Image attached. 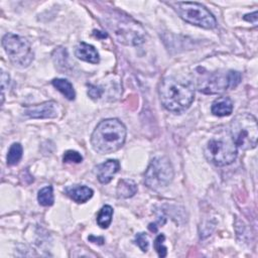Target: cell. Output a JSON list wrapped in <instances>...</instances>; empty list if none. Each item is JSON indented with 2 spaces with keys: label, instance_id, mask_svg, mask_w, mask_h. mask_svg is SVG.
<instances>
[{
  "label": "cell",
  "instance_id": "6",
  "mask_svg": "<svg viewBox=\"0 0 258 258\" xmlns=\"http://www.w3.org/2000/svg\"><path fill=\"white\" fill-rule=\"evenodd\" d=\"M172 5L180 18L185 22L206 29H212L217 26L215 16L198 2H176Z\"/></svg>",
  "mask_w": 258,
  "mask_h": 258
},
{
  "label": "cell",
  "instance_id": "1",
  "mask_svg": "<svg viewBox=\"0 0 258 258\" xmlns=\"http://www.w3.org/2000/svg\"><path fill=\"white\" fill-rule=\"evenodd\" d=\"M158 95L165 109L174 113H181L191 105L195 99V90L188 82L166 77L159 84Z\"/></svg>",
  "mask_w": 258,
  "mask_h": 258
},
{
  "label": "cell",
  "instance_id": "17",
  "mask_svg": "<svg viewBox=\"0 0 258 258\" xmlns=\"http://www.w3.org/2000/svg\"><path fill=\"white\" fill-rule=\"evenodd\" d=\"M112 217H113V208L109 205H105L101 208L97 215V224L103 228L106 229L110 226L112 222Z\"/></svg>",
  "mask_w": 258,
  "mask_h": 258
},
{
  "label": "cell",
  "instance_id": "7",
  "mask_svg": "<svg viewBox=\"0 0 258 258\" xmlns=\"http://www.w3.org/2000/svg\"><path fill=\"white\" fill-rule=\"evenodd\" d=\"M174 172L169 159L165 156L154 157L144 173V182L151 189H160L167 186Z\"/></svg>",
  "mask_w": 258,
  "mask_h": 258
},
{
  "label": "cell",
  "instance_id": "2",
  "mask_svg": "<svg viewBox=\"0 0 258 258\" xmlns=\"http://www.w3.org/2000/svg\"><path fill=\"white\" fill-rule=\"evenodd\" d=\"M126 140V127L118 119L101 121L91 136V143L95 151L108 154L120 149Z\"/></svg>",
  "mask_w": 258,
  "mask_h": 258
},
{
  "label": "cell",
  "instance_id": "20",
  "mask_svg": "<svg viewBox=\"0 0 258 258\" xmlns=\"http://www.w3.org/2000/svg\"><path fill=\"white\" fill-rule=\"evenodd\" d=\"M165 236L163 234H159L154 240V249L156 250L159 257H165L167 254V249L164 246Z\"/></svg>",
  "mask_w": 258,
  "mask_h": 258
},
{
  "label": "cell",
  "instance_id": "11",
  "mask_svg": "<svg viewBox=\"0 0 258 258\" xmlns=\"http://www.w3.org/2000/svg\"><path fill=\"white\" fill-rule=\"evenodd\" d=\"M120 163L116 159H109L97 166V177L101 183H108L118 172Z\"/></svg>",
  "mask_w": 258,
  "mask_h": 258
},
{
  "label": "cell",
  "instance_id": "21",
  "mask_svg": "<svg viewBox=\"0 0 258 258\" xmlns=\"http://www.w3.org/2000/svg\"><path fill=\"white\" fill-rule=\"evenodd\" d=\"M63 162H74V163H80L83 160V156L75 150H68L64 152L62 156Z\"/></svg>",
  "mask_w": 258,
  "mask_h": 258
},
{
  "label": "cell",
  "instance_id": "8",
  "mask_svg": "<svg viewBox=\"0 0 258 258\" xmlns=\"http://www.w3.org/2000/svg\"><path fill=\"white\" fill-rule=\"evenodd\" d=\"M241 82V74L236 71L215 73L201 82L200 91L205 94H218L236 88Z\"/></svg>",
  "mask_w": 258,
  "mask_h": 258
},
{
  "label": "cell",
  "instance_id": "23",
  "mask_svg": "<svg viewBox=\"0 0 258 258\" xmlns=\"http://www.w3.org/2000/svg\"><path fill=\"white\" fill-rule=\"evenodd\" d=\"M103 94V90L101 89V87L99 86H94V85H89V89H88V95L96 100V99H99Z\"/></svg>",
  "mask_w": 258,
  "mask_h": 258
},
{
  "label": "cell",
  "instance_id": "4",
  "mask_svg": "<svg viewBox=\"0 0 258 258\" xmlns=\"http://www.w3.org/2000/svg\"><path fill=\"white\" fill-rule=\"evenodd\" d=\"M206 158L217 166L231 164L237 157V146L229 137H213L204 149Z\"/></svg>",
  "mask_w": 258,
  "mask_h": 258
},
{
  "label": "cell",
  "instance_id": "9",
  "mask_svg": "<svg viewBox=\"0 0 258 258\" xmlns=\"http://www.w3.org/2000/svg\"><path fill=\"white\" fill-rule=\"evenodd\" d=\"M116 23L112 29L120 42L132 45L143 42V30L137 22L130 18H119Z\"/></svg>",
  "mask_w": 258,
  "mask_h": 258
},
{
  "label": "cell",
  "instance_id": "13",
  "mask_svg": "<svg viewBox=\"0 0 258 258\" xmlns=\"http://www.w3.org/2000/svg\"><path fill=\"white\" fill-rule=\"evenodd\" d=\"M64 192L73 201L78 204H83L93 197V189L86 185H71L64 188Z\"/></svg>",
  "mask_w": 258,
  "mask_h": 258
},
{
  "label": "cell",
  "instance_id": "22",
  "mask_svg": "<svg viewBox=\"0 0 258 258\" xmlns=\"http://www.w3.org/2000/svg\"><path fill=\"white\" fill-rule=\"evenodd\" d=\"M134 242L143 252H146L148 250L149 240H148V237H147V235L145 233H138L135 236Z\"/></svg>",
  "mask_w": 258,
  "mask_h": 258
},
{
  "label": "cell",
  "instance_id": "16",
  "mask_svg": "<svg viewBox=\"0 0 258 258\" xmlns=\"http://www.w3.org/2000/svg\"><path fill=\"white\" fill-rule=\"evenodd\" d=\"M52 86L59 91L68 100L73 101L75 100L76 97V93L74 90V87L72 85L71 82H69L66 79H53L51 82Z\"/></svg>",
  "mask_w": 258,
  "mask_h": 258
},
{
  "label": "cell",
  "instance_id": "5",
  "mask_svg": "<svg viewBox=\"0 0 258 258\" xmlns=\"http://www.w3.org/2000/svg\"><path fill=\"white\" fill-rule=\"evenodd\" d=\"M2 46L10 61L16 67H28L34 58L30 43L20 35L13 33L5 34L2 38Z\"/></svg>",
  "mask_w": 258,
  "mask_h": 258
},
{
  "label": "cell",
  "instance_id": "15",
  "mask_svg": "<svg viewBox=\"0 0 258 258\" xmlns=\"http://www.w3.org/2000/svg\"><path fill=\"white\" fill-rule=\"evenodd\" d=\"M137 191V184L132 179H121L117 185V196L121 199H128L133 197Z\"/></svg>",
  "mask_w": 258,
  "mask_h": 258
},
{
  "label": "cell",
  "instance_id": "18",
  "mask_svg": "<svg viewBox=\"0 0 258 258\" xmlns=\"http://www.w3.org/2000/svg\"><path fill=\"white\" fill-rule=\"evenodd\" d=\"M22 146L20 143H13L7 153V164L9 165H14L17 164L21 157H22Z\"/></svg>",
  "mask_w": 258,
  "mask_h": 258
},
{
  "label": "cell",
  "instance_id": "3",
  "mask_svg": "<svg viewBox=\"0 0 258 258\" xmlns=\"http://www.w3.org/2000/svg\"><path fill=\"white\" fill-rule=\"evenodd\" d=\"M230 136L235 145L243 150L255 148L258 139L256 118L249 113L237 115L231 122Z\"/></svg>",
  "mask_w": 258,
  "mask_h": 258
},
{
  "label": "cell",
  "instance_id": "12",
  "mask_svg": "<svg viewBox=\"0 0 258 258\" xmlns=\"http://www.w3.org/2000/svg\"><path fill=\"white\" fill-rule=\"evenodd\" d=\"M75 55L87 62L91 63H99L100 56L97 49L86 42H79L75 48Z\"/></svg>",
  "mask_w": 258,
  "mask_h": 258
},
{
  "label": "cell",
  "instance_id": "19",
  "mask_svg": "<svg viewBox=\"0 0 258 258\" xmlns=\"http://www.w3.org/2000/svg\"><path fill=\"white\" fill-rule=\"evenodd\" d=\"M37 201L39 203V205L43 206V207H48L51 206L54 202V198H53V191H52V187L50 185L44 186L42 187L37 195Z\"/></svg>",
  "mask_w": 258,
  "mask_h": 258
},
{
  "label": "cell",
  "instance_id": "14",
  "mask_svg": "<svg viewBox=\"0 0 258 258\" xmlns=\"http://www.w3.org/2000/svg\"><path fill=\"white\" fill-rule=\"evenodd\" d=\"M211 111L219 117L229 116L233 111V102L229 97H219L213 102Z\"/></svg>",
  "mask_w": 258,
  "mask_h": 258
},
{
  "label": "cell",
  "instance_id": "24",
  "mask_svg": "<svg viewBox=\"0 0 258 258\" xmlns=\"http://www.w3.org/2000/svg\"><path fill=\"white\" fill-rule=\"evenodd\" d=\"M8 84H9V76L5 72H2L1 73V89H2L1 103L2 104H3V101H4V91H5L6 87H8Z\"/></svg>",
  "mask_w": 258,
  "mask_h": 258
},
{
  "label": "cell",
  "instance_id": "25",
  "mask_svg": "<svg viewBox=\"0 0 258 258\" xmlns=\"http://www.w3.org/2000/svg\"><path fill=\"white\" fill-rule=\"evenodd\" d=\"M244 19L247 20V21H250V22H253V23H256L257 22V11H254L253 13L251 14H247L244 16Z\"/></svg>",
  "mask_w": 258,
  "mask_h": 258
},
{
  "label": "cell",
  "instance_id": "10",
  "mask_svg": "<svg viewBox=\"0 0 258 258\" xmlns=\"http://www.w3.org/2000/svg\"><path fill=\"white\" fill-rule=\"evenodd\" d=\"M57 104L53 101L27 106L24 109V115L32 119L55 118L57 116Z\"/></svg>",
  "mask_w": 258,
  "mask_h": 258
}]
</instances>
